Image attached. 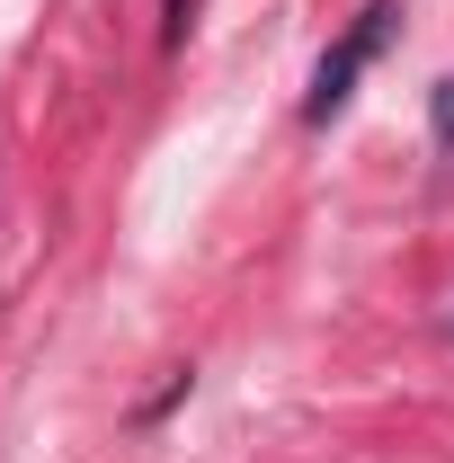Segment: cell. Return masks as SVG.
<instances>
[{
	"instance_id": "cell-1",
	"label": "cell",
	"mask_w": 454,
	"mask_h": 463,
	"mask_svg": "<svg viewBox=\"0 0 454 463\" xmlns=\"http://www.w3.org/2000/svg\"><path fill=\"white\" fill-rule=\"evenodd\" d=\"M393 27H401V0H374V9H365V18L347 27L339 45L312 62V90H303V116H312V125H330V116L356 99V71L383 54V36H393Z\"/></svg>"
},
{
	"instance_id": "cell-2",
	"label": "cell",
	"mask_w": 454,
	"mask_h": 463,
	"mask_svg": "<svg viewBox=\"0 0 454 463\" xmlns=\"http://www.w3.org/2000/svg\"><path fill=\"white\" fill-rule=\"evenodd\" d=\"M428 134H437V152H454V71L437 80V108H428Z\"/></svg>"
}]
</instances>
